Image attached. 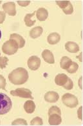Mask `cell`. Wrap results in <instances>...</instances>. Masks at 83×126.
I'll return each instance as SVG.
<instances>
[{
    "label": "cell",
    "mask_w": 83,
    "mask_h": 126,
    "mask_svg": "<svg viewBox=\"0 0 83 126\" xmlns=\"http://www.w3.org/2000/svg\"><path fill=\"white\" fill-rule=\"evenodd\" d=\"M82 109H83V107H80L79 109L77 110V116L78 118L80 120H83V114H82Z\"/></svg>",
    "instance_id": "obj_29"
},
{
    "label": "cell",
    "mask_w": 83,
    "mask_h": 126,
    "mask_svg": "<svg viewBox=\"0 0 83 126\" xmlns=\"http://www.w3.org/2000/svg\"><path fill=\"white\" fill-rule=\"evenodd\" d=\"M11 94L13 96L21 97L23 98H28L33 100L34 98L32 96L31 91L28 89L17 88L16 90L11 91Z\"/></svg>",
    "instance_id": "obj_6"
},
{
    "label": "cell",
    "mask_w": 83,
    "mask_h": 126,
    "mask_svg": "<svg viewBox=\"0 0 83 126\" xmlns=\"http://www.w3.org/2000/svg\"><path fill=\"white\" fill-rule=\"evenodd\" d=\"M55 83L59 86H62L65 89L71 90L73 87L72 80L65 74H58L55 78Z\"/></svg>",
    "instance_id": "obj_2"
},
{
    "label": "cell",
    "mask_w": 83,
    "mask_h": 126,
    "mask_svg": "<svg viewBox=\"0 0 83 126\" xmlns=\"http://www.w3.org/2000/svg\"><path fill=\"white\" fill-rule=\"evenodd\" d=\"M12 125L15 126V125H24V126H27V122L23 118H18V119L15 120L13 121L12 123Z\"/></svg>",
    "instance_id": "obj_25"
},
{
    "label": "cell",
    "mask_w": 83,
    "mask_h": 126,
    "mask_svg": "<svg viewBox=\"0 0 83 126\" xmlns=\"http://www.w3.org/2000/svg\"><path fill=\"white\" fill-rule=\"evenodd\" d=\"M42 57L44 60L48 63L54 64L55 63V60H54L53 54L50 50H48V49H46L42 52Z\"/></svg>",
    "instance_id": "obj_11"
},
{
    "label": "cell",
    "mask_w": 83,
    "mask_h": 126,
    "mask_svg": "<svg viewBox=\"0 0 83 126\" xmlns=\"http://www.w3.org/2000/svg\"><path fill=\"white\" fill-rule=\"evenodd\" d=\"M36 16L39 21H45L48 16V12L45 8H39L36 11Z\"/></svg>",
    "instance_id": "obj_13"
},
{
    "label": "cell",
    "mask_w": 83,
    "mask_h": 126,
    "mask_svg": "<svg viewBox=\"0 0 83 126\" xmlns=\"http://www.w3.org/2000/svg\"><path fill=\"white\" fill-rule=\"evenodd\" d=\"M9 60V58L7 57H5V56L0 57V68L3 69L5 67H6V66L8 64Z\"/></svg>",
    "instance_id": "obj_24"
},
{
    "label": "cell",
    "mask_w": 83,
    "mask_h": 126,
    "mask_svg": "<svg viewBox=\"0 0 83 126\" xmlns=\"http://www.w3.org/2000/svg\"><path fill=\"white\" fill-rule=\"evenodd\" d=\"M24 109L27 113H33L36 109V105L32 100H27L24 104Z\"/></svg>",
    "instance_id": "obj_18"
},
{
    "label": "cell",
    "mask_w": 83,
    "mask_h": 126,
    "mask_svg": "<svg viewBox=\"0 0 83 126\" xmlns=\"http://www.w3.org/2000/svg\"><path fill=\"white\" fill-rule=\"evenodd\" d=\"M61 40V36L57 32H52L48 35L47 41L50 45H55L59 43Z\"/></svg>",
    "instance_id": "obj_16"
},
{
    "label": "cell",
    "mask_w": 83,
    "mask_h": 126,
    "mask_svg": "<svg viewBox=\"0 0 83 126\" xmlns=\"http://www.w3.org/2000/svg\"><path fill=\"white\" fill-rule=\"evenodd\" d=\"M41 63V59L36 56H32L28 60L27 65L30 69L32 71H36L39 68Z\"/></svg>",
    "instance_id": "obj_8"
},
{
    "label": "cell",
    "mask_w": 83,
    "mask_h": 126,
    "mask_svg": "<svg viewBox=\"0 0 83 126\" xmlns=\"http://www.w3.org/2000/svg\"><path fill=\"white\" fill-rule=\"evenodd\" d=\"M9 79L14 85L24 84L28 79V73L24 68L18 67L9 74Z\"/></svg>",
    "instance_id": "obj_1"
},
{
    "label": "cell",
    "mask_w": 83,
    "mask_h": 126,
    "mask_svg": "<svg viewBox=\"0 0 83 126\" xmlns=\"http://www.w3.org/2000/svg\"><path fill=\"white\" fill-rule=\"evenodd\" d=\"M71 62H72V61L70 58L67 57V56H63L61 60L60 66L62 69L66 70L70 66Z\"/></svg>",
    "instance_id": "obj_20"
},
{
    "label": "cell",
    "mask_w": 83,
    "mask_h": 126,
    "mask_svg": "<svg viewBox=\"0 0 83 126\" xmlns=\"http://www.w3.org/2000/svg\"><path fill=\"white\" fill-rule=\"evenodd\" d=\"M48 122L51 126H57L61 124L62 122V118L61 115L58 114H52L49 116Z\"/></svg>",
    "instance_id": "obj_12"
},
{
    "label": "cell",
    "mask_w": 83,
    "mask_h": 126,
    "mask_svg": "<svg viewBox=\"0 0 83 126\" xmlns=\"http://www.w3.org/2000/svg\"><path fill=\"white\" fill-rule=\"evenodd\" d=\"M0 55H1V53H0Z\"/></svg>",
    "instance_id": "obj_32"
},
{
    "label": "cell",
    "mask_w": 83,
    "mask_h": 126,
    "mask_svg": "<svg viewBox=\"0 0 83 126\" xmlns=\"http://www.w3.org/2000/svg\"><path fill=\"white\" fill-rule=\"evenodd\" d=\"M11 99L7 94L0 93V115L9 112L12 109Z\"/></svg>",
    "instance_id": "obj_3"
},
{
    "label": "cell",
    "mask_w": 83,
    "mask_h": 126,
    "mask_svg": "<svg viewBox=\"0 0 83 126\" xmlns=\"http://www.w3.org/2000/svg\"><path fill=\"white\" fill-rule=\"evenodd\" d=\"M1 38V30H0V39Z\"/></svg>",
    "instance_id": "obj_30"
},
{
    "label": "cell",
    "mask_w": 83,
    "mask_h": 126,
    "mask_svg": "<svg viewBox=\"0 0 83 126\" xmlns=\"http://www.w3.org/2000/svg\"><path fill=\"white\" fill-rule=\"evenodd\" d=\"M36 13V11H34L33 13H32V14H26V16H24V23H25V25L27 27L33 26L35 24L36 20L35 19L32 20V18L33 17V16H34Z\"/></svg>",
    "instance_id": "obj_19"
},
{
    "label": "cell",
    "mask_w": 83,
    "mask_h": 126,
    "mask_svg": "<svg viewBox=\"0 0 83 126\" xmlns=\"http://www.w3.org/2000/svg\"><path fill=\"white\" fill-rule=\"evenodd\" d=\"M4 12L7 13L9 16H14L16 14V4L14 2H7L3 5Z\"/></svg>",
    "instance_id": "obj_9"
},
{
    "label": "cell",
    "mask_w": 83,
    "mask_h": 126,
    "mask_svg": "<svg viewBox=\"0 0 83 126\" xmlns=\"http://www.w3.org/2000/svg\"><path fill=\"white\" fill-rule=\"evenodd\" d=\"M6 17V14L5 12L0 11V24H2L4 22Z\"/></svg>",
    "instance_id": "obj_28"
},
{
    "label": "cell",
    "mask_w": 83,
    "mask_h": 126,
    "mask_svg": "<svg viewBox=\"0 0 83 126\" xmlns=\"http://www.w3.org/2000/svg\"><path fill=\"white\" fill-rule=\"evenodd\" d=\"M30 124L31 126H42L43 124V122L41 118L37 116L32 119L30 122Z\"/></svg>",
    "instance_id": "obj_23"
},
{
    "label": "cell",
    "mask_w": 83,
    "mask_h": 126,
    "mask_svg": "<svg viewBox=\"0 0 83 126\" xmlns=\"http://www.w3.org/2000/svg\"><path fill=\"white\" fill-rule=\"evenodd\" d=\"M79 69V65H78L77 63L73 62H72L71 64L70 65L69 67L66 69V71L68 73H70V74H73V73H76L77 71Z\"/></svg>",
    "instance_id": "obj_21"
},
{
    "label": "cell",
    "mask_w": 83,
    "mask_h": 126,
    "mask_svg": "<svg viewBox=\"0 0 83 126\" xmlns=\"http://www.w3.org/2000/svg\"><path fill=\"white\" fill-rule=\"evenodd\" d=\"M65 48L70 53H77L79 50V46L76 43L73 42H68L65 44Z\"/></svg>",
    "instance_id": "obj_14"
},
{
    "label": "cell",
    "mask_w": 83,
    "mask_h": 126,
    "mask_svg": "<svg viewBox=\"0 0 83 126\" xmlns=\"http://www.w3.org/2000/svg\"><path fill=\"white\" fill-rule=\"evenodd\" d=\"M17 3L21 7H26L30 3V1H17Z\"/></svg>",
    "instance_id": "obj_27"
},
{
    "label": "cell",
    "mask_w": 83,
    "mask_h": 126,
    "mask_svg": "<svg viewBox=\"0 0 83 126\" xmlns=\"http://www.w3.org/2000/svg\"><path fill=\"white\" fill-rule=\"evenodd\" d=\"M43 31V29L41 26L34 27L30 31V36L33 39H36V38L39 37L42 34Z\"/></svg>",
    "instance_id": "obj_17"
},
{
    "label": "cell",
    "mask_w": 83,
    "mask_h": 126,
    "mask_svg": "<svg viewBox=\"0 0 83 126\" xmlns=\"http://www.w3.org/2000/svg\"><path fill=\"white\" fill-rule=\"evenodd\" d=\"M58 114L59 115H61V109H59V107H57V106H52L48 110V116H50V114Z\"/></svg>",
    "instance_id": "obj_22"
},
{
    "label": "cell",
    "mask_w": 83,
    "mask_h": 126,
    "mask_svg": "<svg viewBox=\"0 0 83 126\" xmlns=\"http://www.w3.org/2000/svg\"><path fill=\"white\" fill-rule=\"evenodd\" d=\"M19 45L14 40H10L3 43L2 46V51L7 55H13L17 52Z\"/></svg>",
    "instance_id": "obj_4"
},
{
    "label": "cell",
    "mask_w": 83,
    "mask_h": 126,
    "mask_svg": "<svg viewBox=\"0 0 83 126\" xmlns=\"http://www.w3.org/2000/svg\"><path fill=\"white\" fill-rule=\"evenodd\" d=\"M59 98V94L55 91H48L45 94V100L47 102L55 103L58 101Z\"/></svg>",
    "instance_id": "obj_10"
},
{
    "label": "cell",
    "mask_w": 83,
    "mask_h": 126,
    "mask_svg": "<svg viewBox=\"0 0 83 126\" xmlns=\"http://www.w3.org/2000/svg\"><path fill=\"white\" fill-rule=\"evenodd\" d=\"M62 102L64 105L70 108H75L79 104L77 98L70 93L64 94L62 96Z\"/></svg>",
    "instance_id": "obj_5"
},
{
    "label": "cell",
    "mask_w": 83,
    "mask_h": 126,
    "mask_svg": "<svg viewBox=\"0 0 83 126\" xmlns=\"http://www.w3.org/2000/svg\"><path fill=\"white\" fill-rule=\"evenodd\" d=\"M6 79L3 76L0 74V89H1L5 90L6 87Z\"/></svg>",
    "instance_id": "obj_26"
},
{
    "label": "cell",
    "mask_w": 83,
    "mask_h": 126,
    "mask_svg": "<svg viewBox=\"0 0 83 126\" xmlns=\"http://www.w3.org/2000/svg\"><path fill=\"white\" fill-rule=\"evenodd\" d=\"M10 39L16 41V43L19 45V48H23L25 45V40H24V38H23L21 35L18 34L14 33V34H11Z\"/></svg>",
    "instance_id": "obj_15"
},
{
    "label": "cell",
    "mask_w": 83,
    "mask_h": 126,
    "mask_svg": "<svg viewBox=\"0 0 83 126\" xmlns=\"http://www.w3.org/2000/svg\"><path fill=\"white\" fill-rule=\"evenodd\" d=\"M56 4L67 15L71 14L73 12V7L70 1H56Z\"/></svg>",
    "instance_id": "obj_7"
},
{
    "label": "cell",
    "mask_w": 83,
    "mask_h": 126,
    "mask_svg": "<svg viewBox=\"0 0 83 126\" xmlns=\"http://www.w3.org/2000/svg\"><path fill=\"white\" fill-rule=\"evenodd\" d=\"M1 3V1H0V4Z\"/></svg>",
    "instance_id": "obj_31"
}]
</instances>
